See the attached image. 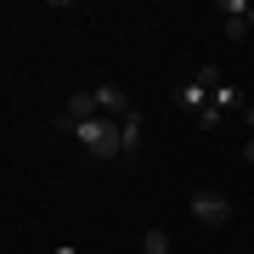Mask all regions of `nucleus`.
Instances as JSON below:
<instances>
[{
    "label": "nucleus",
    "mask_w": 254,
    "mask_h": 254,
    "mask_svg": "<svg viewBox=\"0 0 254 254\" xmlns=\"http://www.w3.org/2000/svg\"><path fill=\"white\" fill-rule=\"evenodd\" d=\"M73 141L91 158H119V119H108V113L85 119V125H73Z\"/></svg>",
    "instance_id": "f257e3e1"
},
{
    "label": "nucleus",
    "mask_w": 254,
    "mask_h": 254,
    "mask_svg": "<svg viewBox=\"0 0 254 254\" xmlns=\"http://www.w3.org/2000/svg\"><path fill=\"white\" fill-rule=\"evenodd\" d=\"M215 85H220V68H215V63H203V68H198V73H192V79L181 85V91H175V108L198 119V113L209 108V91H215Z\"/></svg>",
    "instance_id": "f03ea898"
},
{
    "label": "nucleus",
    "mask_w": 254,
    "mask_h": 254,
    "mask_svg": "<svg viewBox=\"0 0 254 254\" xmlns=\"http://www.w3.org/2000/svg\"><path fill=\"white\" fill-rule=\"evenodd\" d=\"M192 220H198V226H226L232 220V198H220V192H192Z\"/></svg>",
    "instance_id": "7ed1b4c3"
},
{
    "label": "nucleus",
    "mask_w": 254,
    "mask_h": 254,
    "mask_svg": "<svg viewBox=\"0 0 254 254\" xmlns=\"http://www.w3.org/2000/svg\"><path fill=\"white\" fill-rule=\"evenodd\" d=\"M141 130H147V125H141V113L130 108L125 119H119V158H136V153H141Z\"/></svg>",
    "instance_id": "20e7f679"
},
{
    "label": "nucleus",
    "mask_w": 254,
    "mask_h": 254,
    "mask_svg": "<svg viewBox=\"0 0 254 254\" xmlns=\"http://www.w3.org/2000/svg\"><path fill=\"white\" fill-rule=\"evenodd\" d=\"M91 96H96V113H108V119H125V113H130V96L119 91L113 79H108V85H96Z\"/></svg>",
    "instance_id": "39448f33"
},
{
    "label": "nucleus",
    "mask_w": 254,
    "mask_h": 254,
    "mask_svg": "<svg viewBox=\"0 0 254 254\" xmlns=\"http://www.w3.org/2000/svg\"><path fill=\"white\" fill-rule=\"evenodd\" d=\"M85 119H96V96H73L63 113H57V130H73V125H85Z\"/></svg>",
    "instance_id": "423d86ee"
},
{
    "label": "nucleus",
    "mask_w": 254,
    "mask_h": 254,
    "mask_svg": "<svg viewBox=\"0 0 254 254\" xmlns=\"http://www.w3.org/2000/svg\"><path fill=\"white\" fill-rule=\"evenodd\" d=\"M209 108H220V113H226V108H237V113H243L249 102H243V91H237V85H226V79H220L215 91H209Z\"/></svg>",
    "instance_id": "0eeeda50"
},
{
    "label": "nucleus",
    "mask_w": 254,
    "mask_h": 254,
    "mask_svg": "<svg viewBox=\"0 0 254 254\" xmlns=\"http://www.w3.org/2000/svg\"><path fill=\"white\" fill-rule=\"evenodd\" d=\"M141 254H170V232H164V226H147L141 232Z\"/></svg>",
    "instance_id": "6e6552de"
},
{
    "label": "nucleus",
    "mask_w": 254,
    "mask_h": 254,
    "mask_svg": "<svg viewBox=\"0 0 254 254\" xmlns=\"http://www.w3.org/2000/svg\"><path fill=\"white\" fill-rule=\"evenodd\" d=\"M215 11H220V17H249V0H220Z\"/></svg>",
    "instance_id": "1a4fd4ad"
},
{
    "label": "nucleus",
    "mask_w": 254,
    "mask_h": 254,
    "mask_svg": "<svg viewBox=\"0 0 254 254\" xmlns=\"http://www.w3.org/2000/svg\"><path fill=\"white\" fill-rule=\"evenodd\" d=\"M220 119H226L220 108H203V113H198V130H220Z\"/></svg>",
    "instance_id": "9d476101"
},
{
    "label": "nucleus",
    "mask_w": 254,
    "mask_h": 254,
    "mask_svg": "<svg viewBox=\"0 0 254 254\" xmlns=\"http://www.w3.org/2000/svg\"><path fill=\"white\" fill-rule=\"evenodd\" d=\"M243 158H249V164H254V136H249V147H243Z\"/></svg>",
    "instance_id": "9b49d317"
},
{
    "label": "nucleus",
    "mask_w": 254,
    "mask_h": 254,
    "mask_svg": "<svg viewBox=\"0 0 254 254\" xmlns=\"http://www.w3.org/2000/svg\"><path fill=\"white\" fill-rule=\"evenodd\" d=\"M57 254H73V243H63V249H57Z\"/></svg>",
    "instance_id": "f8f14e48"
},
{
    "label": "nucleus",
    "mask_w": 254,
    "mask_h": 254,
    "mask_svg": "<svg viewBox=\"0 0 254 254\" xmlns=\"http://www.w3.org/2000/svg\"><path fill=\"white\" fill-rule=\"evenodd\" d=\"M249 23H254V0H249Z\"/></svg>",
    "instance_id": "ddd939ff"
}]
</instances>
